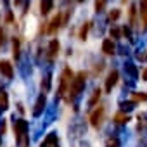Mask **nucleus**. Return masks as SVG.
<instances>
[{
	"label": "nucleus",
	"instance_id": "nucleus-1",
	"mask_svg": "<svg viewBox=\"0 0 147 147\" xmlns=\"http://www.w3.org/2000/svg\"><path fill=\"white\" fill-rule=\"evenodd\" d=\"M85 73H78V75L73 78V83H71V87H69V90H67V95H66V100L69 102L71 99H75L82 90H83V87H85Z\"/></svg>",
	"mask_w": 147,
	"mask_h": 147
},
{
	"label": "nucleus",
	"instance_id": "nucleus-2",
	"mask_svg": "<svg viewBox=\"0 0 147 147\" xmlns=\"http://www.w3.org/2000/svg\"><path fill=\"white\" fill-rule=\"evenodd\" d=\"M71 83H73V73H71V69H69V67H66V69H64V73H62V76H61V85H59L57 97H62L64 94H67V90H69Z\"/></svg>",
	"mask_w": 147,
	"mask_h": 147
},
{
	"label": "nucleus",
	"instance_id": "nucleus-3",
	"mask_svg": "<svg viewBox=\"0 0 147 147\" xmlns=\"http://www.w3.org/2000/svg\"><path fill=\"white\" fill-rule=\"evenodd\" d=\"M14 131H16V135H18L19 142H21L23 145H26V131H28V123H26L24 119H18V121L14 123Z\"/></svg>",
	"mask_w": 147,
	"mask_h": 147
},
{
	"label": "nucleus",
	"instance_id": "nucleus-4",
	"mask_svg": "<svg viewBox=\"0 0 147 147\" xmlns=\"http://www.w3.org/2000/svg\"><path fill=\"white\" fill-rule=\"evenodd\" d=\"M102 118H104V109H102V107H97V109L92 113V116H90V123H92V126L99 128L100 123H102Z\"/></svg>",
	"mask_w": 147,
	"mask_h": 147
},
{
	"label": "nucleus",
	"instance_id": "nucleus-5",
	"mask_svg": "<svg viewBox=\"0 0 147 147\" xmlns=\"http://www.w3.org/2000/svg\"><path fill=\"white\" fill-rule=\"evenodd\" d=\"M0 71H2V75H5L7 78H12V75H14L12 66H11L9 61H2V62H0Z\"/></svg>",
	"mask_w": 147,
	"mask_h": 147
},
{
	"label": "nucleus",
	"instance_id": "nucleus-6",
	"mask_svg": "<svg viewBox=\"0 0 147 147\" xmlns=\"http://www.w3.org/2000/svg\"><path fill=\"white\" fill-rule=\"evenodd\" d=\"M116 82H118V71H111L109 76H107V82H106V90L111 92L113 87L116 85Z\"/></svg>",
	"mask_w": 147,
	"mask_h": 147
},
{
	"label": "nucleus",
	"instance_id": "nucleus-7",
	"mask_svg": "<svg viewBox=\"0 0 147 147\" xmlns=\"http://www.w3.org/2000/svg\"><path fill=\"white\" fill-rule=\"evenodd\" d=\"M43 107H45V95H40V97H38V100H36V104H35L33 114H35V116H40V114H42V111H43Z\"/></svg>",
	"mask_w": 147,
	"mask_h": 147
},
{
	"label": "nucleus",
	"instance_id": "nucleus-8",
	"mask_svg": "<svg viewBox=\"0 0 147 147\" xmlns=\"http://www.w3.org/2000/svg\"><path fill=\"white\" fill-rule=\"evenodd\" d=\"M102 52L104 54H107V55H111V54H114V43H113V40H104L102 42Z\"/></svg>",
	"mask_w": 147,
	"mask_h": 147
},
{
	"label": "nucleus",
	"instance_id": "nucleus-9",
	"mask_svg": "<svg viewBox=\"0 0 147 147\" xmlns=\"http://www.w3.org/2000/svg\"><path fill=\"white\" fill-rule=\"evenodd\" d=\"M140 16H142L144 28H147V0H142L140 2Z\"/></svg>",
	"mask_w": 147,
	"mask_h": 147
},
{
	"label": "nucleus",
	"instance_id": "nucleus-10",
	"mask_svg": "<svg viewBox=\"0 0 147 147\" xmlns=\"http://www.w3.org/2000/svg\"><path fill=\"white\" fill-rule=\"evenodd\" d=\"M57 52H59V42H57V40H52L50 45H49V57L54 59V57L57 55Z\"/></svg>",
	"mask_w": 147,
	"mask_h": 147
},
{
	"label": "nucleus",
	"instance_id": "nucleus-11",
	"mask_svg": "<svg viewBox=\"0 0 147 147\" xmlns=\"http://www.w3.org/2000/svg\"><path fill=\"white\" fill-rule=\"evenodd\" d=\"M52 5H54L52 0H42V2H40V11H42V14H49V12L52 11Z\"/></svg>",
	"mask_w": 147,
	"mask_h": 147
},
{
	"label": "nucleus",
	"instance_id": "nucleus-12",
	"mask_svg": "<svg viewBox=\"0 0 147 147\" xmlns=\"http://www.w3.org/2000/svg\"><path fill=\"white\" fill-rule=\"evenodd\" d=\"M61 23H62V19H61V16L57 14V16H55V18L50 21V26H49V33H54V31H55V30L61 26Z\"/></svg>",
	"mask_w": 147,
	"mask_h": 147
},
{
	"label": "nucleus",
	"instance_id": "nucleus-13",
	"mask_svg": "<svg viewBox=\"0 0 147 147\" xmlns=\"http://www.w3.org/2000/svg\"><path fill=\"white\" fill-rule=\"evenodd\" d=\"M50 145H52V147H57V140H55V135H54V133H50V135L45 138V142L42 144V147H50Z\"/></svg>",
	"mask_w": 147,
	"mask_h": 147
},
{
	"label": "nucleus",
	"instance_id": "nucleus-14",
	"mask_svg": "<svg viewBox=\"0 0 147 147\" xmlns=\"http://www.w3.org/2000/svg\"><path fill=\"white\" fill-rule=\"evenodd\" d=\"M88 30H90V23H85V24L82 26V30H80V40H85V38H87Z\"/></svg>",
	"mask_w": 147,
	"mask_h": 147
},
{
	"label": "nucleus",
	"instance_id": "nucleus-15",
	"mask_svg": "<svg viewBox=\"0 0 147 147\" xmlns=\"http://www.w3.org/2000/svg\"><path fill=\"white\" fill-rule=\"evenodd\" d=\"M0 107L7 109V94L5 92H0Z\"/></svg>",
	"mask_w": 147,
	"mask_h": 147
},
{
	"label": "nucleus",
	"instance_id": "nucleus-16",
	"mask_svg": "<svg viewBox=\"0 0 147 147\" xmlns=\"http://www.w3.org/2000/svg\"><path fill=\"white\" fill-rule=\"evenodd\" d=\"M114 121H116V123H126V121H128V116L123 114V113H119V114L114 116Z\"/></svg>",
	"mask_w": 147,
	"mask_h": 147
},
{
	"label": "nucleus",
	"instance_id": "nucleus-17",
	"mask_svg": "<svg viewBox=\"0 0 147 147\" xmlns=\"http://www.w3.org/2000/svg\"><path fill=\"white\" fill-rule=\"evenodd\" d=\"M104 7H106V0H95V11L97 12L104 11Z\"/></svg>",
	"mask_w": 147,
	"mask_h": 147
},
{
	"label": "nucleus",
	"instance_id": "nucleus-18",
	"mask_svg": "<svg viewBox=\"0 0 147 147\" xmlns=\"http://www.w3.org/2000/svg\"><path fill=\"white\" fill-rule=\"evenodd\" d=\"M135 16H137V7L131 5V7H130V23H131V24H135Z\"/></svg>",
	"mask_w": 147,
	"mask_h": 147
},
{
	"label": "nucleus",
	"instance_id": "nucleus-19",
	"mask_svg": "<svg viewBox=\"0 0 147 147\" xmlns=\"http://www.w3.org/2000/svg\"><path fill=\"white\" fill-rule=\"evenodd\" d=\"M99 97H100V90H95V92H94V95H92V99H90V102H88V104H90V106H95V102H97V100H99Z\"/></svg>",
	"mask_w": 147,
	"mask_h": 147
},
{
	"label": "nucleus",
	"instance_id": "nucleus-20",
	"mask_svg": "<svg viewBox=\"0 0 147 147\" xmlns=\"http://www.w3.org/2000/svg\"><path fill=\"white\" fill-rule=\"evenodd\" d=\"M119 14H121V12H119L118 9H114V11H111V12H109V19H111V21H116V19L119 18Z\"/></svg>",
	"mask_w": 147,
	"mask_h": 147
},
{
	"label": "nucleus",
	"instance_id": "nucleus-21",
	"mask_svg": "<svg viewBox=\"0 0 147 147\" xmlns=\"http://www.w3.org/2000/svg\"><path fill=\"white\" fill-rule=\"evenodd\" d=\"M12 45H14V57H19V42H18L16 38H14Z\"/></svg>",
	"mask_w": 147,
	"mask_h": 147
},
{
	"label": "nucleus",
	"instance_id": "nucleus-22",
	"mask_svg": "<svg viewBox=\"0 0 147 147\" xmlns=\"http://www.w3.org/2000/svg\"><path fill=\"white\" fill-rule=\"evenodd\" d=\"M133 100H147V94H133Z\"/></svg>",
	"mask_w": 147,
	"mask_h": 147
},
{
	"label": "nucleus",
	"instance_id": "nucleus-23",
	"mask_svg": "<svg viewBox=\"0 0 147 147\" xmlns=\"http://www.w3.org/2000/svg\"><path fill=\"white\" fill-rule=\"evenodd\" d=\"M106 147H118V138H109Z\"/></svg>",
	"mask_w": 147,
	"mask_h": 147
},
{
	"label": "nucleus",
	"instance_id": "nucleus-24",
	"mask_svg": "<svg viewBox=\"0 0 147 147\" xmlns=\"http://www.w3.org/2000/svg\"><path fill=\"white\" fill-rule=\"evenodd\" d=\"M119 35H121V33H119V30H118V28L111 30V36H114V38H119Z\"/></svg>",
	"mask_w": 147,
	"mask_h": 147
},
{
	"label": "nucleus",
	"instance_id": "nucleus-25",
	"mask_svg": "<svg viewBox=\"0 0 147 147\" xmlns=\"http://www.w3.org/2000/svg\"><path fill=\"white\" fill-rule=\"evenodd\" d=\"M2 42H4V31H2V28H0V45H2Z\"/></svg>",
	"mask_w": 147,
	"mask_h": 147
},
{
	"label": "nucleus",
	"instance_id": "nucleus-26",
	"mask_svg": "<svg viewBox=\"0 0 147 147\" xmlns=\"http://www.w3.org/2000/svg\"><path fill=\"white\" fill-rule=\"evenodd\" d=\"M142 78H144V80H145V82H147V69H145V71H144V75H142Z\"/></svg>",
	"mask_w": 147,
	"mask_h": 147
},
{
	"label": "nucleus",
	"instance_id": "nucleus-27",
	"mask_svg": "<svg viewBox=\"0 0 147 147\" xmlns=\"http://www.w3.org/2000/svg\"><path fill=\"white\" fill-rule=\"evenodd\" d=\"M78 2H83V0H78Z\"/></svg>",
	"mask_w": 147,
	"mask_h": 147
}]
</instances>
